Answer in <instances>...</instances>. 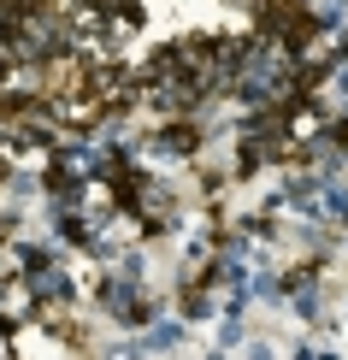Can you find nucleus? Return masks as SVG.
<instances>
[{
  "label": "nucleus",
  "mask_w": 348,
  "mask_h": 360,
  "mask_svg": "<svg viewBox=\"0 0 348 360\" xmlns=\"http://www.w3.org/2000/svg\"><path fill=\"white\" fill-rule=\"evenodd\" d=\"M195 148V130H165L160 136V154H189Z\"/></svg>",
  "instance_id": "obj_1"
},
{
  "label": "nucleus",
  "mask_w": 348,
  "mask_h": 360,
  "mask_svg": "<svg viewBox=\"0 0 348 360\" xmlns=\"http://www.w3.org/2000/svg\"><path fill=\"white\" fill-rule=\"evenodd\" d=\"M177 337H183V325H160V331L154 337H148V349H172V342Z\"/></svg>",
  "instance_id": "obj_2"
}]
</instances>
